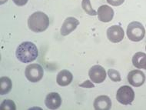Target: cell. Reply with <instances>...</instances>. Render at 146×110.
<instances>
[{"label":"cell","mask_w":146,"mask_h":110,"mask_svg":"<svg viewBox=\"0 0 146 110\" xmlns=\"http://www.w3.org/2000/svg\"><path fill=\"white\" fill-rule=\"evenodd\" d=\"M16 57L21 63H32L38 57L37 46L32 42H23L17 47L15 51Z\"/></svg>","instance_id":"1"},{"label":"cell","mask_w":146,"mask_h":110,"mask_svg":"<svg viewBox=\"0 0 146 110\" xmlns=\"http://www.w3.org/2000/svg\"><path fill=\"white\" fill-rule=\"evenodd\" d=\"M49 25V18L42 12H35L29 16L28 26L34 33H42L47 29Z\"/></svg>","instance_id":"2"},{"label":"cell","mask_w":146,"mask_h":110,"mask_svg":"<svg viewBox=\"0 0 146 110\" xmlns=\"http://www.w3.org/2000/svg\"><path fill=\"white\" fill-rule=\"evenodd\" d=\"M145 35V29L139 22H131L127 27V36L132 42H139L143 39Z\"/></svg>","instance_id":"3"},{"label":"cell","mask_w":146,"mask_h":110,"mask_svg":"<svg viewBox=\"0 0 146 110\" xmlns=\"http://www.w3.org/2000/svg\"><path fill=\"white\" fill-rule=\"evenodd\" d=\"M116 99L122 105H131L135 99V92L130 86L123 85L117 91Z\"/></svg>","instance_id":"4"},{"label":"cell","mask_w":146,"mask_h":110,"mask_svg":"<svg viewBox=\"0 0 146 110\" xmlns=\"http://www.w3.org/2000/svg\"><path fill=\"white\" fill-rule=\"evenodd\" d=\"M43 75L44 70L39 64L33 63L27 65L25 68V75L29 82L37 83L42 79Z\"/></svg>","instance_id":"5"},{"label":"cell","mask_w":146,"mask_h":110,"mask_svg":"<svg viewBox=\"0 0 146 110\" xmlns=\"http://www.w3.org/2000/svg\"><path fill=\"white\" fill-rule=\"evenodd\" d=\"M106 72L102 66L99 65H93L88 71V76L91 81L95 83H102L106 80Z\"/></svg>","instance_id":"6"},{"label":"cell","mask_w":146,"mask_h":110,"mask_svg":"<svg viewBox=\"0 0 146 110\" xmlns=\"http://www.w3.org/2000/svg\"><path fill=\"white\" fill-rule=\"evenodd\" d=\"M124 30L120 25H111L107 29V37L111 43H120L124 39Z\"/></svg>","instance_id":"7"},{"label":"cell","mask_w":146,"mask_h":110,"mask_svg":"<svg viewBox=\"0 0 146 110\" xmlns=\"http://www.w3.org/2000/svg\"><path fill=\"white\" fill-rule=\"evenodd\" d=\"M145 75L140 70H132L128 75V81L134 87H139L145 82Z\"/></svg>","instance_id":"8"},{"label":"cell","mask_w":146,"mask_h":110,"mask_svg":"<svg viewBox=\"0 0 146 110\" xmlns=\"http://www.w3.org/2000/svg\"><path fill=\"white\" fill-rule=\"evenodd\" d=\"M78 25H79V21L75 17L66 18L61 28V35L63 36L68 35L76 29Z\"/></svg>","instance_id":"9"},{"label":"cell","mask_w":146,"mask_h":110,"mask_svg":"<svg viewBox=\"0 0 146 110\" xmlns=\"http://www.w3.org/2000/svg\"><path fill=\"white\" fill-rule=\"evenodd\" d=\"M45 104L49 109H57L62 105V98L57 93H48L45 97Z\"/></svg>","instance_id":"10"},{"label":"cell","mask_w":146,"mask_h":110,"mask_svg":"<svg viewBox=\"0 0 146 110\" xmlns=\"http://www.w3.org/2000/svg\"><path fill=\"white\" fill-rule=\"evenodd\" d=\"M98 19L103 23H108L112 20L114 17V10L112 8L109 7L107 5H101L98 8L97 12Z\"/></svg>","instance_id":"11"},{"label":"cell","mask_w":146,"mask_h":110,"mask_svg":"<svg viewBox=\"0 0 146 110\" xmlns=\"http://www.w3.org/2000/svg\"><path fill=\"white\" fill-rule=\"evenodd\" d=\"M94 108L96 110H108L111 108V99L107 95H99L94 101Z\"/></svg>","instance_id":"12"},{"label":"cell","mask_w":146,"mask_h":110,"mask_svg":"<svg viewBox=\"0 0 146 110\" xmlns=\"http://www.w3.org/2000/svg\"><path fill=\"white\" fill-rule=\"evenodd\" d=\"M73 79L72 74L68 70L64 69L60 71L56 77V82L60 86H66L69 85Z\"/></svg>","instance_id":"13"},{"label":"cell","mask_w":146,"mask_h":110,"mask_svg":"<svg viewBox=\"0 0 146 110\" xmlns=\"http://www.w3.org/2000/svg\"><path fill=\"white\" fill-rule=\"evenodd\" d=\"M132 63L137 69H146V54L141 52L136 53L132 57Z\"/></svg>","instance_id":"14"},{"label":"cell","mask_w":146,"mask_h":110,"mask_svg":"<svg viewBox=\"0 0 146 110\" xmlns=\"http://www.w3.org/2000/svg\"><path fill=\"white\" fill-rule=\"evenodd\" d=\"M13 87L12 80L9 77L3 76L0 79V94L5 95L11 91Z\"/></svg>","instance_id":"15"},{"label":"cell","mask_w":146,"mask_h":110,"mask_svg":"<svg viewBox=\"0 0 146 110\" xmlns=\"http://www.w3.org/2000/svg\"><path fill=\"white\" fill-rule=\"evenodd\" d=\"M82 7L84 11H85L88 15H97V12H96L95 9H93L92 7L90 0H82Z\"/></svg>","instance_id":"16"},{"label":"cell","mask_w":146,"mask_h":110,"mask_svg":"<svg viewBox=\"0 0 146 110\" xmlns=\"http://www.w3.org/2000/svg\"><path fill=\"white\" fill-rule=\"evenodd\" d=\"M0 109L2 110H15L16 106L13 100L5 99L1 104Z\"/></svg>","instance_id":"17"},{"label":"cell","mask_w":146,"mask_h":110,"mask_svg":"<svg viewBox=\"0 0 146 110\" xmlns=\"http://www.w3.org/2000/svg\"><path fill=\"white\" fill-rule=\"evenodd\" d=\"M108 75L109 78L112 80L113 82H120L121 79L120 73H118V71L113 69H110L108 71Z\"/></svg>","instance_id":"18"},{"label":"cell","mask_w":146,"mask_h":110,"mask_svg":"<svg viewBox=\"0 0 146 110\" xmlns=\"http://www.w3.org/2000/svg\"><path fill=\"white\" fill-rule=\"evenodd\" d=\"M125 0H107V3L113 6H119L123 4Z\"/></svg>","instance_id":"19"},{"label":"cell","mask_w":146,"mask_h":110,"mask_svg":"<svg viewBox=\"0 0 146 110\" xmlns=\"http://www.w3.org/2000/svg\"><path fill=\"white\" fill-rule=\"evenodd\" d=\"M79 86L81 87H84V88H94L95 87V85H94L93 83H92L89 81V80H86L83 83H82L79 85Z\"/></svg>","instance_id":"20"},{"label":"cell","mask_w":146,"mask_h":110,"mask_svg":"<svg viewBox=\"0 0 146 110\" xmlns=\"http://www.w3.org/2000/svg\"><path fill=\"white\" fill-rule=\"evenodd\" d=\"M13 1L16 5L23 6V5H25L26 3H28L29 0H13Z\"/></svg>","instance_id":"21"},{"label":"cell","mask_w":146,"mask_h":110,"mask_svg":"<svg viewBox=\"0 0 146 110\" xmlns=\"http://www.w3.org/2000/svg\"><path fill=\"white\" fill-rule=\"evenodd\" d=\"M8 0H1V4H3V3H5L7 2Z\"/></svg>","instance_id":"22"},{"label":"cell","mask_w":146,"mask_h":110,"mask_svg":"<svg viewBox=\"0 0 146 110\" xmlns=\"http://www.w3.org/2000/svg\"><path fill=\"white\" fill-rule=\"evenodd\" d=\"M145 50H146V46H145Z\"/></svg>","instance_id":"23"}]
</instances>
